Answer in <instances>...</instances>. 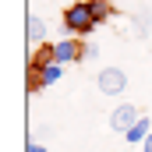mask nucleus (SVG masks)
<instances>
[{"instance_id":"obj_1","label":"nucleus","mask_w":152,"mask_h":152,"mask_svg":"<svg viewBox=\"0 0 152 152\" xmlns=\"http://www.w3.org/2000/svg\"><path fill=\"white\" fill-rule=\"evenodd\" d=\"M99 21L92 18V11H88V4H67L64 7V36H88L92 28H96Z\"/></svg>"},{"instance_id":"obj_2","label":"nucleus","mask_w":152,"mask_h":152,"mask_svg":"<svg viewBox=\"0 0 152 152\" xmlns=\"http://www.w3.org/2000/svg\"><path fill=\"white\" fill-rule=\"evenodd\" d=\"M96 88H99V96H124L127 92V71L124 67H99Z\"/></svg>"},{"instance_id":"obj_3","label":"nucleus","mask_w":152,"mask_h":152,"mask_svg":"<svg viewBox=\"0 0 152 152\" xmlns=\"http://www.w3.org/2000/svg\"><path fill=\"white\" fill-rule=\"evenodd\" d=\"M142 117H145V113H142L134 103H117L113 110H110V127H113L117 134H127V131H131Z\"/></svg>"},{"instance_id":"obj_4","label":"nucleus","mask_w":152,"mask_h":152,"mask_svg":"<svg viewBox=\"0 0 152 152\" xmlns=\"http://www.w3.org/2000/svg\"><path fill=\"white\" fill-rule=\"evenodd\" d=\"M53 46H57V57H53V60L64 64V67H67V64H78V60H85V46H81L75 36H64L60 42H53Z\"/></svg>"},{"instance_id":"obj_5","label":"nucleus","mask_w":152,"mask_h":152,"mask_svg":"<svg viewBox=\"0 0 152 152\" xmlns=\"http://www.w3.org/2000/svg\"><path fill=\"white\" fill-rule=\"evenodd\" d=\"M28 28H25V39H28V46L36 50V46H42L46 42V18L42 14H28V21H25Z\"/></svg>"},{"instance_id":"obj_6","label":"nucleus","mask_w":152,"mask_h":152,"mask_svg":"<svg viewBox=\"0 0 152 152\" xmlns=\"http://www.w3.org/2000/svg\"><path fill=\"white\" fill-rule=\"evenodd\" d=\"M149 134H152V120H149V117H142V120L124 134V142H127V145H145V138H149Z\"/></svg>"},{"instance_id":"obj_7","label":"nucleus","mask_w":152,"mask_h":152,"mask_svg":"<svg viewBox=\"0 0 152 152\" xmlns=\"http://www.w3.org/2000/svg\"><path fill=\"white\" fill-rule=\"evenodd\" d=\"M127 25H131V36L134 39H145L149 36V11H134Z\"/></svg>"},{"instance_id":"obj_8","label":"nucleus","mask_w":152,"mask_h":152,"mask_svg":"<svg viewBox=\"0 0 152 152\" xmlns=\"http://www.w3.org/2000/svg\"><path fill=\"white\" fill-rule=\"evenodd\" d=\"M88 11H92V18H96V21L113 18V4H110V0H88Z\"/></svg>"},{"instance_id":"obj_9","label":"nucleus","mask_w":152,"mask_h":152,"mask_svg":"<svg viewBox=\"0 0 152 152\" xmlns=\"http://www.w3.org/2000/svg\"><path fill=\"white\" fill-rule=\"evenodd\" d=\"M39 75H42V85H57L60 81V75H64V64H46V67H39Z\"/></svg>"},{"instance_id":"obj_10","label":"nucleus","mask_w":152,"mask_h":152,"mask_svg":"<svg viewBox=\"0 0 152 152\" xmlns=\"http://www.w3.org/2000/svg\"><path fill=\"white\" fill-rule=\"evenodd\" d=\"M25 152H50V149H46V145H39V142H28V145H25Z\"/></svg>"},{"instance_id":"obj_11","label":"nucleus","mask_w":152,"mask_h":152,"mask_svg":"<svg viewBox=\"0 0 152 152\" xmlns=\"http://www.w3.org/2000/svg\"><path fill=\"white\" fill-rule=\"evenodd\" d=\"M142 152H152V134L145 138V145H142Z\"/></svg>"},{"instance_id":"obj_12","label":"nucleus","mask_w":152,"mask_h":152,"mask_svg":"<svg viewBox=\"0 0 152 152\" xmlns=\"http://www.w3.org/2000/svg\"><path fill=\"white\" fill-rule=\"evenodd\" d=\"M67 4H88V0H67Z\"/></svg>"}]
</instances>
